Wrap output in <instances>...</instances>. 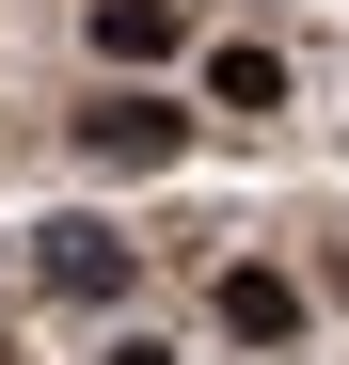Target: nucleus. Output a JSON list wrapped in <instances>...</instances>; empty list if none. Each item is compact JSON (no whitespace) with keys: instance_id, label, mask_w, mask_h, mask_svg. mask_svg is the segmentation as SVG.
Instances as JSON below:
<instances>
[{"instance_id":"4","label":"nucleus","mask_w":349,"mask_h":365,"mask_svg":"<svg viewBox=\"0 0 349 365\" xmlns=\"http://www.w3.org/2000/svg\"><path fill=\"white\" fill-rule=\"evenodd\" d=\"M95 48L111 64H174V0H95Z\"/></svg>"},{"instance_id":"3","label":"nucleus","mask_w":349,"mask_h":365,"mask_svg":"<svg viewBox=\"0 0 349 365\" xmlns=\"http://www.w3.org/2000/svg\"><path fill=\"white\" fill-rule=\"evenodd\" d=\"M207 302H222V334H239V349H286V334H302V286H286V270H222Z\"/></svg>"},{"instance_id":"7","label":"nucleus","mask_w":349,"mask_h":365,"mask_svg":"<svg viewBox=\"0 0 349 365\" xmlns=\"http://www.w3.org/2000/svg\"><path fill=\"white\" fill-rule=\"evenodd\" d=\"M0 365H16V334H0Z\"/></svg>"},{"instance_id":"5","label":"nucleus","mask_w":349,"mask_h":365,"mask_svg":"<svg viewBox=\"0 0 349 365\" xmlns=\"http://www.w3.org/2000/svg\"><path fill=\"white\" fill-rule=\"evenodd\" d=\"M207 96L222 111H286V48H207Z\"/></svg>"},{"instance_id":"6","label":"nucleus","mask_w":349,"mask_h":365,"mask_svg":"<svg viewBox=\"0 0 349 365\" xmlns=\"http://www.w3.org/2000/svg\"><path fill=\"white\" fill-rule=\"evenodd\" d=\"M111 365H174V349H159V334H111Z\"/></svg>"},{"instance_id":"1","label":"nucleus","mask_w":349,"mask_h":365,"mask_svg":"<svg viewBox=\"0 0 349 365\" xmlns=\"http://www.w3.org/2000/svg\"><path fill=\"white\" fill-rule=\"evenodd\" d=\"M32 286H48V302H127V238H111L95 207L32 222Z\"/></svg>"},{"instance_id":"2","label":"nucleus","mask_w":349,"mask_h":365,"mask_svg":"<svg viewBox=\"0 0 349 365\" xmlns=\"http://www.w3.org/2000/svg\"><path fill=\"white\" fill-rule=\"evenodd\" d=\"M174 143H191V111H174V96H80V159H111V175H159Z\"/></svg>"}]
</instances>
